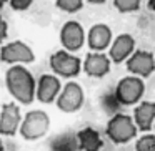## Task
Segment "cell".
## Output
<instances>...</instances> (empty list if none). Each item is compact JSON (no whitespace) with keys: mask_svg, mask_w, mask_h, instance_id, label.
<instances>
[{"mask_svg":"<svg viewBox=\"0 0 155 151\" xmlns=\"http://www.w3.org/2000/svg\"><path fill=\"white\" fill-rule=\"evenodd\" d=\"M135 52V38L130 33H120L112 40L108 47V57L114 63L125 61Z\"/></svg>","mask_w":155,"mask_h":151,"instance_id":"cell-12","label":"cell"},{"mask_svg":"<svg viewBox=\"0 0 155 151\" xmlns=\"http://www.w3.org/2000/svg\"><path fill=\"white\" fill-rule=\"evenodd\" d=\"M135 151H155V134L145 133L143 136L137 138Z\"/></svg>","mask_w":155,"mask_h":151,"instance_id":"cell-17","label":"cell"},{"mask_svg":"<svg viewBox=\"0 0 155 151\" xmlns=\"http://www.w3.org/2000/svg\"><path fill=\"white\" fill-rule=\"evenodd\" d=\"M147 7H148V10H153L155 12V0H148Z\"/></svg>","mask_w":155,"mask_h":151,"instance_id":"cell-22","label":"cell"},{"mask_svg":"<svg viewBox=\"0 0 155 151\" xmlns=\"http://www.w3.org/2000/svg\"><path fill=\"white\" fill-rule=\"evenodd\" d=\"M142 0H114V7L120 14H130L140 8Z\"/></svg>","mask_w":155,"mask_h":151,"instance_id":"cell-18","label":"cell"},{"mask_svg":"<svg viewBox=\"0 0 155 151\" xmlns=\"http://www.w3.org/2000/svg\"><path fill=\"white\" fill-rule=\"evenodd\" d=\"M134 121L140 131H150L155 121V101H140L134 110Z\"/></svg>","mask_w":155,"mask_h":151,"instance_id":"cell-15","label":"cell"},{"mask_svg":"<svg viewBox=\"0 0 155 151\" xmlns=\"http://www.w3.org/2000/svg\"><path fill=\"white\" fill-rule=\"evenodd\" d=\"M0 151H4V143H2V140H0Z\"/></svg>","mask_w":155,"mask_h":151,"instance_id":"cell-25","label":"cell"},{"mask_svg":"<svg viewBox=\"0 0 155 151\" xmlns=\"http://www.w3.org/2000/svg\"><path fill=\"white\" fill-rule=\"evenodd\" d=\"M88 4H104L105 0H87Z\"/></svg>","mask_w":155,"mask_h":151,"instance_id":"cell-23","label":"cell"},{"mask_svg":"<svg viewBox=\"0 0 155 151\" xmlns=\"http://www.w3.org/2000/svg\"><path fill=\"white\" fill-rule=\"evenodd\" d=\"M145 93L143 78L137 75L124 77L118 80L115 87V100L120 105H135L140 101V98Z\"/></svg>","mask_w":155,"mask_h":151,"instance_id":"cell-4","label":"cell"},{"mask_svg":"<svg viewBox=\"0 0 155 151\" xmlns=\"http://www.w3.org/2000/svg\"><path fill=\"white\" fill-rule=\"evenodd\" d=\"M137 131L138 128L134 121V116H130L127 113H115L108 120L107 128H105L107 136L117 144H124L134 140L137 136Z\"/></svg>","mask_w":155,"mask_h":151,"instance_id":"cell-2","label":"cell"},{"mask_svg":"<svg viewBox=\"0 0 155 151\" xmlns=\"http://www.w3.org/2000/svg\"><path fill=\"white\" fill-rule=\"evenodd\" d=\"M110 65H112V60L108 55L102 53V52H90V53L85 55L82 68L88 77L102 78L110 71Z\"/></svg>","mask_w":155,"mask_h":151,"instance_id":"cell-11","label":"cell"},{"mask_svg":"<svg viewBox=\"0 0 155 151\" xmlns=\"http://www.w3.org/2000/svg\"><path fill=\"white\" fill-rule=\"evenodd\" d=\"M55 5L67 14H75V12L82 10L84 0H55Z\"/></svg>","mask_w":155,"mask_h":151,"instance_id":"cell-19","label":"cell"},{"mask_svg":"<svg viewBox=\"0 0 155 151\" xmlns=\"http://www.w3.org/2000/svg\"><path fill=\"white\" fill-rule=\"evenodd\" d=\"M7 28H8V27H7V22L0 17V43H2L5 38H7Z\"/></svg>","mask_w":155,"mask_h":151,"instance_id":"cell-21","label":"cell"},{"mask_svg":"<svg viewBox=\"0 0 155 151\" xmlns=\"http://www.w3.org/2000/svg\"><path fill=\"white\" fill-rule=\"evenodd\" d=\"M125 63H127V70L132 75L147 78L155 71V55L148 50H135L125 60Z\"/></svg>","mask_w":155,"mask_h":151,"instance_id":"cell-8","label":"cell"},{"mask_svg":"<svg viewBox=\"0 0 155 151\" xmlns=\"http://www.w3.org/2000/svg\"><path fill=\"white\" fill-rule=\"evenodd\" d=\"M60 43L65 50L77 52L85 43V30L77 20H68L60 28Z\"/></svg>","mask_w":155,"mask_h":151,"instance_id":"cell-9","label":"cell"},{"mask_svg":"<svg viewBox=\"0 0 155 151\" xmlns=\"http://www.w3.org/2000/svg\"><path fill=\"white\" fill-rule=\"evenodd\" d=\"M22 123V113L17 103H4L0 110V134L14 136Z\"/></svg>","mask_w":155,"mask_h":151,"instance_id":"cell-10","label":"cell"},{"mask_svg":"<svg viewBox=\"0 0 155 151\" xmlns=\"http://www.w3.org/2000/svg\"><path fill=\"white\" fill-rule=\"evenodd\" d=\"M77 140H78V146L82 151H100L104 146L102 136L95 128L92 126H85L77 133Z\"/></svg>","mask_w":155,"mask_h":151,"instance_id":"cell-16","label":"cell"},{"mask_svg":"<svg viewBox=\"0 0 155 151\" xmlns=\"http://www.w3.org/2000/svg\"><path fill=\"white\" fill-rule=\"evenodd\" d=\"M50 68L54 73L64 78H74L80 73L82 70V61L78 57H75L68 50H58L52 53L50 57Z\"/></svg>","mask_w":155,"mask_h":151,"instance_id":"cell-6","label":"cell"},{"mask_svg":"<svg viewBox=\"0 0 155 151\" xmlns=\"http://www.w3.org/2000/svg\"><path fill=\"white\" fill-rule=\"evenodd\" d=\"M60 90H62V83L58 80V77H55L52 73H45L37 81L35 98L40 100L42 103H52L54 100H57Z\"/></svg>","mask_w":155,"mask_h":151,"instance_id":"cell-13","label":"cell"},{"mask_svg":"<svg viewBox=\"0 0 155 151\" xmlns=\"http://www.w3.org/2000/svg\"><path fill=\"white\" fill-rule=\"evenodd\" d=\"M153 55H155V53H153Z\"/></svg>","mask_w":155,"mask_h":151,"instance_id":"cell-27","label":"cell"},{"mask_svg":"<svg viewBox=\"0 0 155 151\" xmlns=\"http://www.w3.org/2000/svg\"><path fill=\"white\" fill-rule=\"evenodd\" d=\"M112 28L107 24H95L87 33V45L92 52H104L112 43Z\"/></svg>","mask_w":155,"mask_h":151,"instance_id":"cell-14","label":"cell"},{"mask_svg":"<svg viewBox=\"0 0 155 151\" xmlns=\"http://www.w3.org/2000/svg\"><path fill=\"white\" fill-rule=\"evenodd\" d=\"M0 60L5 63H32L35 60V53L25 42L14 40L0 48Z\"/></svg>","mask_w":155,"mask_h":151,"instance_id":"cell-7","label":"cell"},{"mask_svg":"<svg viewBox=\"0 0 155 151\" xmlns=\"http://www.w3.org/2000/svg\"><path fill=\"white\" fill-rule=\"evenodd\" d=\"M7 2H8V0H0V8L4 7V5H5V4H7Z\"/></svg>","mask_w":155,"mask_h":151,"instance_id":"cell-24","label":"cell"},{"mask_svg":"<svg viewBox=\"0 0 155 151\" xmlns=\"http://www.w3.org/2000/svg\"><path fill=\"white\" fill-rule=\"evenodd\" d=\"M84 101H85V93L80 83L67 81L57 96V106L64 113H75L84 106Z\"/></svg>","mask_w":155,"mask_h":151,"instance_id":"cell-5","label":"cell"},{"mask_svg":"<svg viewBox=\"0 0 155 151\" xmlns=\"http://www.w3.org/2000/svg\"><path fill=\"white\" fill-rule=\"evenodd\" d=\"M153 128H155V121H153Z\"/></svg>","mask_w":155,"mask_h":151,"instance_id":"cell-26","label":"cell"},{"mask_svg":"<svg viewBox=\"0 0 155 151\" xmlns=\"http://www.w3.org/2000/svg\"><path fill=\"white\" fill-rule=\"evenodd\" d=\"M5 85L7 90L17 101L24 105H30L35 98L37 81L34 75L20 63H14L5 73Z\"/></svg>","mask_w":155,"mask_h":151,"instance_id":"cell-1","label":"cell"},{"mask_svg":"<svg viewBox=\"0 0 155 151\" xmlns=\"http://www.w3.org/2000/svg\"><path fill=\"white\" fill-rule=\"evenodd\" d=\"M32 2H34V0H8L10 7L14 8V10H17V12L27 10V8L32 5Z\"/></svg>","mask_w":155,"mask_h":151,"instance_id":"cell-20","label":"cell"},{"mask_svg":"<svg viewBox=\"0 0 155 151\" xmlns=\"http://www.w3.org/2000/svg\"><path fill=\"white\" fill-rule=\"evenodd\" d=\"M50 128V118L44 110H32L24 116L20 123V134L27 141L42 138Z\"/></svg>","mask_w":155,"mask_h":151,"instance_id":"cell-3","label":"cell"}]
</instances>
